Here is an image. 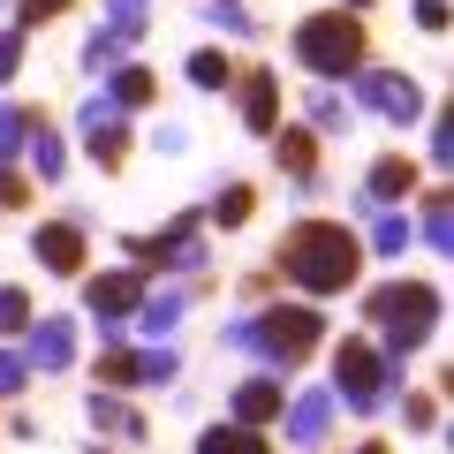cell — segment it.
<instances>
[{
	"label": "cell",
	"instance_id": "obj_1",
	"mask_svg": "<svg viewBox=\"0 0 454 454\" xmlns=\"http://www.w3.org/2000/svg\"><path fill=\"white\" fill-rule=\"evenodd\" d=\"M273 280H288L303 303H333V295H348L364 280V235L348 220L310 212L273 243Z\"/></svg>",
	"mask_w": 454,
	"mask_h": 454
},
{
	"label": "cell",
	"instance_id": "obj_2",
	"mask_svg": "<svg viewBox=\"0 0 454 454\" xmlns=\"http://www.w3.org/2000/svg\"><path fill=\"white\" fill-rule=\"evenodd\" d=\"M220 348L250 356L258 372H303L325 348V310L303 303V295H295V303H258V310H243V318L220 325Z\"/></svg>",
	"mask_w": 454,
	"mask_h": 454
},
{
	"label": "cell",
	"instance_id": "obj_3",
	"mask_svg": "<svg viewBox=\"0 0 454 454\" xmlns=\"http://www.w3.org/2000/svg\"><path fill=\"white\" fill-rule=\"evenodd\" d=\"M288 53H295L303 76H318V83L340 91L356 68H372V31H364V16H348V8H318V16H303L288 31Z\"/></svg>",
	"mask_w": 454,
	"mask_h": 454
},
{
	"label": "cell",
	"instance_id": "obj_4",
	"mask_svg": "<svg viewBox=\"0 0 454 454\" xmlns=\"http://www.w3.org/2000/svg\"><path fill=\"white\" fill-rule=\"evenodd\" d=\"M439 310H447L439 280H379V288H364V318L379 325V348H387L394 364L417 356L424 340L439 333Z\"/></svg>",
	"mask_w": 454,
	"mask_h": 454
},
{
	"label": "cell",
	"instance_id": "obj_5",
	"mask_svg": "<svg viewBox=\"0 0 454 454\" xmlns=\"http://www.w3.org/2000/svg\"><path fill=\"white\" fill-rule=\"evenodd\" d=\"M333 409H348V417H379V409L402 394V364L379 348V340H364V333H348L333 348Z\"/></svg>",
	"mask_w": 454,
	"mask_h": 454
},
{
	"label": "cell",
	"instance_id": "obj_6",
	"mask_svg": "<svg viewBox=\"0 0 454 454\" xmlns=\"http://www.w3.org/2000/svg\"><path fill=\"white\" fill-rule=\"evenodd\" d=\"M121 250H129V273L137 280H152V273H205V265H212V243H205V220H197V212H175V220H167V227H152V235H129V243H121Z\"/></svg>",
	"mask_w": 454,
	"mask_h": 454
},
{
	"label": "cell",
	"instance_id": "obj_7",
	"mask_svg": "<svg viewBox=\"0 0 454 454\" xmlns=\"http://www.w3.org/2000/svg\"><path fill=\"white\" fill-rule=\"evenodd\" d=\"M145 303L137 273H83V318L98 325V348H129V318Z\"/></svg>",
	"mask_w": 454,
	"mask_h": 454
},
{
	"label": "cell",
	"instance_id": "obj_8",
	"mask_svg": "<svg viewBox=\"0 0 454 454\" xmlns=\"http://www.w3.org/2000/svg\"><path fill=\"white\" fill-rule=\"evenodd\" d=\"M348 106H372L379 121H394V129H409V121H424V83L409 76V68H356L348 76Z\"/></svg>",
	"mask_w": 454,
	"mask_h": 454
},
{
	"label": "cell",
	"instance_id": "obj_9",
	"mask_svg": "<svg viewBox=\"0 0 454 454\" xmlns=\"http://www.w3.org/2000/svg\"><path fill=\"white\" fill-rule=\"evenodd\" d=\"M76 129H83V160H91L98 175H121V167H129V121L106 106V91H91L76 106Z\"/></svg>",
	"mask_w": 454,
	"mask_h": 454
},
{
	"label": "cell",
	"instance_id": "obj_10",
	"mask_svg": "<svg viewBox=\"0 0 454 454\" xmlns=\"http://www.w3.org/2000/svg\"><path fill=\"white\" fill-rule=\"evenodd\" d=\"M31 258L46 265L53 280H83V258H91V227H83V220H38V227H31Z\"/></svg>",
	"mask_w": 454,
	"mask_h": 454
},
{
	"label": "cell",
	"instance_id": "obj_11",
	"mask_svg": "<svg viewBox=\"0 0 454 454\" xmlns=\"http://www.w3.org/2000/svg\"><path fill=\"white\" fill-rule=\"evenodd\" d=\"M417 190H424V175H417L409 152H379V160L364 167V212H402Z\"/></svg>",
	"mask_w": 454,
	"mask_h": 454
},
{
	"label": "cell",
	"instance_id": "obj_12",
	"mask_svg": "<svg viewBox=\"0 0 454 454\" xmlns=\"http://www.w3.org/2000/svg\"><path fill=\"white\" fill-rule=\"evenodd\" d=\"M235 114H243L250 137H273V129H280V76H273L265 61L235 68Z\"/></svg>",
	"mask_w": 454,
	"mask_h": 454
},
{
	"label": "cell",
	"instance_id": "obj_13",
	"mask_svg": "<svg viewBox=\"0 0 454 454\" xmlns=\"http://www.w3.org/2000/svg\"><path fill=\"white\" fill-rule=\"evenodd\" d=\"M333 394L325 387H303V394H288V409H280V432H288V447H303V454H318L325 439H333Z\"/></svg>",
	"mask_w": 454,
	"mask_h": 454
},
{
	"label": "cell",
	"instance_id": "obj_14",
	"mask_svg": "<svg viewBox=\"0 0 454 454\" xmlns=\"http://www.w3.org/2000/svg\"><path fill=\"white\" fill-rule=\"evenodd\" d=\"M23 364H31V372H68V364H76V318H61V310L31 318V333H23Z\"/></svg>",
	"mask_w": 454,
	"mask_h": 454
},
{
	"label": "cell",
	"instance_id": "obj_15",
	"mask_svg": "<svg viewBox=\"0 0 454 454\" xmlns=\"http://www.w3.org/2000/svg\"><path fill=\"white\" fill-rule=\"evenodd\" d=\"M280 409H288V379L258 372L235 387V402H227V424H250V432H265V424H280Z\"/></svg>",
	"mask_w": 454,
	"mask_h": 454
},
{
	"label": "cell",
	"instance_id": "obj_16",
	"mask_svg": "<svg viewBox=\"0 0 454 454\" xmlns=\"http://www.w3.org/2000/svg\"><path fill=\"white\" fill-rule=\"evenodd\" d=\"M273 167H280L288 182H303V190H310V182H318V137H310L303 121L273 129Z\"/></svg>",
	"mask_w": 454,
	"mask_h": 454
},
{
	"label": "cell",
	"instance_id": "obj_17",
	"mask_svg": "<svg viewBox=\"0 0 454 454\" xmlns=\"http://www.w3.org/2000/svg\"><path fill=\"white\" fill-rule=\"evenodd\" d=\"M182 310H190V288H145V303H137V333H145L152 348H167V333L182 325Z\"/></svg>",
	"mask_w": 454,
	"mask_h": 454
},
{
	"label": "cell",
	"instance_id": "obj_18",
	"mask_svg": "<svg viewBox=\"0 0 454 454\" xmlns=\"http://www.w3.org/2000/svg\"><path fill=\"white\" fill-rule=\"evenodd\" d=\"M83 417H91V432H114V439H152V424H145V409H129L121 394H83Z\"/></svg>",
	"mask_w": 454,
	"mask_h": 454
},
{
	"label": "cell",
	"instance_id": "obj_19",
	"mask_svg": "<svg viewBox=\"0 0 454 454\" xmlns=\"http://www.w3.org/2000/svg\"><path fill=\"white\" fill-rule=\"evenodd\" d=\"M152 98H160V76H152L145 61H121V68L106 76V106L121 114V121H129V114H145Z\"/></svg>",
	"mask_w": 454,
	"mask_h": 454
},
{
	"label": "cell",
	"instance_id": "obj_20",
	"mask_svg": "<svg viewBox=\"0 0 454 454\" xmlns=\"http://www.w3.org/2000/svg\"><path fill=\"white\" fill-rule=\"evenodd\" d=\"M250 212H258V182H220V190H212V205L197 212V220L220 227V235H235V227H250Z\"/></svg>",
	"mask_w": 454,
	"mask_h": 454
},
{
	"label": "cell",
	"instance_id": "obj_21",
	"mask_svg": "<svg viewBox=\"0 0 454 454\" xmlns=\"http://www.w3.org/2000/svg\"><path fill=\"white\" fill-rule=\"evenodd\" d=\"M348 121H356V106H348V91H333V83H318V91L303 98V129L318 137H348Z\"/></svg>",
	"mask_w": 454,
	"mask_h": 454
},
{
	"label": "cell",
	"instance_id": "obj_22",
	"mask_svg": "<svg viewBox=\"0 0 454 454\" xmlns=\"http://www.w3.org/2000/svg\"><path fill=\"white\" fill-rule=\"evenodd\" d=\"M23 160H31V182H61V175H68V145H61V129L46 121V106H38V121H31Z\"/></svg>",
	"mask_w": 454,
	"mask_h": 454
},
{
	"label": "cell",
	"instance_id": "obj_23",
	"mask_svg": "<svg viewBox=\"0 0 454 454\" xmlns=\"http://www.w3.org/2000/svg\"><path fill=\"white\" fill-rule=\"evenodd\" d=\"M417 235L447 258L454 250V190H417Z\"/></svg>",
	"mask_w": 454,
	"mask_h": 454
},
{
	"label": "cell",
	"instance_id": "obj_24",
	"mask_svg": "<svg viewBox=\"0 0 454 454\" xmlns=\"http://www.w3.org/2000/svg\"><path fill=\"white\" fill-rule=\"evenodd\" d=\"M409 243H417V220H409V212H372L364 258H409Z\"/></svg>",
	"mask_w": 454,
	"mask_h": 454
},
{
	"label": "cell",
	"instance_id": "obj_25",
	"mask_svg": "<svg viewBox=\"0 0 454 454\" xmlns=\"http://www.w3.org/2000/svg\"><path fill=\"white\" fill-rule=\"evenodd\" d=\"M197 454H280L265 432H250V424H205L197 432Z\"/></svg>",
	"mask_w": 454,
	"mask_h": 454
},
{
	"label": "cell",
	"instance_id": "obj_26",
	"mask_svg": "<svg viewBox=\"0 0 454 454\" xmlns=\"http://www.w3.org/2000/svg\"><path fill=\"white\" fill-rule=\"evenodd\" d=\"M182 76H190L197 91H212V98H220V91H235V61H227L220 46H197L190 61H182Z\"/></svg>",
	"mask_w": 454,
	"mask_h": 454
},
{
	"label": "cell",
	"instance_id": "obj_27",
	"mask_svg": "<svg viewBox=\"0 0 454 454\" xmlns=\"http://www.w3.org/2000/svg\"><path fill=\"white\" fill-rule=\"evenodd\" d=\"M98 31L114 38V46H137V38L152 31V0H106V23Z\"/></svg>",
	"mask_w": 454,
	"mask_h": 454
},
{
	"label": "cell",
	"instance_id": "obj_28",
	"mask_svg": "<svg viewBox=\"0 0 454 454\" xmlns=\"http://www.w3.org/2000/svg\"><path fill=\"white\" fill-rule=\"evenodd\" d=\"M129 379L137 387H167V379H182V356L175 348H129Z\"/></svg>",
	"mask_w": 454,
	"mask_h": 454
},
{
	"label": "cell",
	"instance_id": "obj_29",
	"mask_svg": "<svg viewBox=\"0 0 454 454\" xmlns=\"http://www.w3.org/2000/svg\"><path fill=\"white\" fill-rule=\"evenodd\" d=\"M31 121H38V106H0V175H8L16 152L31 145Z\"/></svg>",
	"mask_w": 454,
	"mask_h": 454
},
{
	"label": "cell",
	"instance_id": "obj_30",
	"mask_svg": "<svg viewBox=\"0 0 454 454\" xmlns=\"http://www.w3.org/2000/svg\"><path fill=\"white\" fill-rule=\"evenodd\" d=\"M439 409H447V394H439V387H417V394H402V424H409L417 439H432V432H439Z\"/></svg>",
	"mask_w": 454,
	"mask_h": 454
},
{
	"label": "cell",
	"instance_id": "obj_31",
	"mask_svg": "<svg viewBox=\"0 0 454 454\" xmlns=\"http://www.w3.org/2000/svg\"><path fill=\"white\" fill-rule=\"evenodd\" d=\"M31 288H16V280H0V340H16V333H31Z\"/></svg>",
	"mask_w": 454,
	"mask_h": 454
},
{
	"label": "cell",
	"instance_id": "obj_32",
	"mask_svg": "<svg viewBox=\"0 0 454 454\" xmlns=\"http://www.w3.org/2000/svg\"><path fill=\"white\" fill-rule=\"evenodd\" d=\"M205 23L227 31V38H258V16H250L243 0H205Z\"/></svg>",
	"mask_w": 454,
	"mask_h": 454
},
{
	"label": "cell",
	"instance_id": "obj_33",
	"mask_svg": "<svg viewBox=\"0 0 454 454\" xmlns=\"http://www.w3.org/2000/svg\"><path fill=\"white\" fill-rule=\"evenodd\" d=\"M76 0H16V31L31 38V31H46V23H61Z\"/></svg>",
	"mask_w": 454,
	"mask_h": 454
},
{
	"label": "cell",
	"instance_id": "obj_34",
	"mask_svg": "<svg viewBox=\"0 0 454 454\" xmlns=\"http://www.w3.org/2000/svg\"><path fill=\"white\" fill-rule=\"evenodd\" d=\"M23 53H31V38H23L16 23H8V31H0V91H8V83L23 76Z\"/></svg>",
	"mask_w": 454,
	"mask_h": 454
},
{
	"label": "cell",
	"instance_id": "obj_35",
	"mask_svg": "<svg viewBox=\"0 0 454 454\" xmlns=\"http://www.w3.org/2000/svg\"><path fill=\"white\" fill-rule=\"evenodd\" d=\"M23 387H31V364H23V348H0V402H16Z\"/></svg>",
	"mask_w": 454,
	"mask_h": 454
},
{
	"label": "cell",
	"instance_id": "obj_36",
	"mask_svg": "<svg viewBox=\"0 0 454 454\" xmlns=\"http://www.w3.org/2000/svg\"><path fill=\"white\" fill-rule=\"evenodd\" d=\"M447 160H454V114L439 106L432 114V167H447Z\"/></svg>",
	"mask_w": 454,
	"mask_h": 454
},
{
	"label": "cell",
	"instance_id": "obj_37",
	"mask_svg": "<svg viewBox=\"0 0 454 454\" xmlns=\"http://www.w3.org/2000/svg\"><path fill=\"white\" fill-rule=\"evenodd\" d=\"M23 205H31V175L8 167V175H0V212H23Z\"/></svg>",
	"mask_w": 454,
	"mask_h": 454
},
{
	"label": "cell",
	"instance_id": "obj_38",
	"mask_svg": "<svg viewBox=\"0 0 454 454\" xmlns=\"http://www.w3.org/2000/svg\"><path fill=\"white\" fill-rule=\"evenodd\" d=\"M152 152H167V160H182V152H190V129H182V121H167V129H152Z\"/></svg>",
	"mask_w": 454,
	"mask_h": 454
},
{
	"label": "cell",
	"instance_id": "obj_39",
	"mask_svg": "<svg viewBox=\"0 0 454 454\" xmlns=\"http://www.w3.org/2000/svg\"><path fill=\"white\" fill-rule=\"evenodd\" d=\"M417 31H424V38L447 31V0H417Z\"/></svg>",
	"mask_w": 454,
	"mask_h": 454
},
{
	"label": "cell",
	"instance_id": "obj_40",
	"mask_svg": "<svg viewBox=\"0 0 454 454\" xmlns=\"http://www.w3.org/2000/svg\"><path fill=\"white\" fill-rule=\"evenodd\" d=\"M333 8H348V16H364V8H379V0H333Z\"/></svg>",
	"mask_w": 454,
	"mask_h": 454
},
{
	"label": "cell",
	"instance_id": "obj_41",
	"mask_svg": "<svg viewBox=\"0 0 454 454\" xmlns=\"http://www.w3.org/2000/svg\"><path fill=\"white\" fill-rule=\"evenodd\" d=\"M356 454H387V447H379V439H364V447H356Z\"/></svg>",
	"mask_w": 454,
	"mask_h": 454
}]
</instances>
